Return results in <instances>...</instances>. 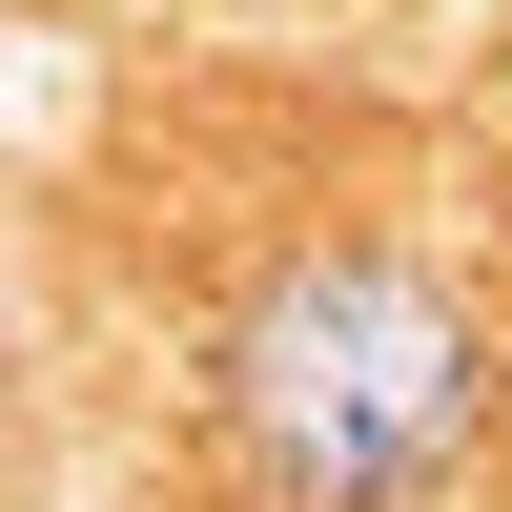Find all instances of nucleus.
<instances>
[{
	"label": "nucleus",
	"mask_w": 512,
	"mask_h": 512,
	"mask_svg": "<svg viewBox=\"0 0 512 512\" xmlns=\"http://www.w3.org/2000/svg\"><path fill=\"white\" fill-rule=\"evenodd\" d=\"M246 431L287 451V492L390 512V492H431L451 451H472V328L410 267H308L246 328Z\"/></svg>",
	"instance_id": "obj_1"
}]
</instances>
